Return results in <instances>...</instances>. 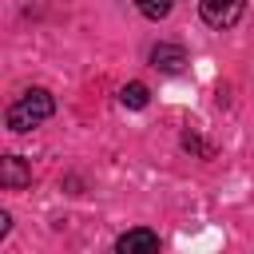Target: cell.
<instances>
[{
	"mask_svg": "<svg viewBox=\"0 0 254 254\" xmlns=\"http://www.w3.org/2000/svg\"><path fill=\"white\" fill-rule=\"evenodd\" d=\"M147 99H151V91H147V83H127L123 91H119V103L123 107H147Z\"/></svg>",
	"mask_w": 254,
	"mask_h": 254,
	"instance_id": "8992f818",
	"label": "cell"
},
{
	"mask_svg": "<svg viewBox=\"0 0 254 254\" xmlns=\"http://www.w3.org/2000/svg\"><path fill=\"white\" fill-rule=\"evenodd\" d=\"M52 111H56V99L44 91V87H32V91H24L12 107H8V127L12 131H32L36 123H44V119H52Z\"/></svg>",
	"mask_w": 254,
	"mask_h": 254,
	"instance_id": "6da1fadb",
	"label": "cell"
},
{
	"mask_svg": "<svg viewBox=\"0 0 254 254\" xmlns=\"http://www.w3.org/2000/svg\"><path fill=\"white\" fill-rule=\"evenodd\" d=\"M115 250H119V254H151V250H159V234L147 230V226L127 230V234L115 238Z\"/></svg>",
	"mask_w": 254,
	"mask_h": 254,
	"instance_id": "3957f363",
	"label": "cell"
},
{
	"mask_svg": "<svg viewBox=\"0 0 254 254\" xmlns=\"http://www.w3.org/2000/svg\"><path fill=\"white\" fill-rule=\"evenodd\" d=\"M28 183H32V167L20 155H4V163H0V187L4 190H20Z\"/></svg>",
	"mask_w": 254,
	"mask_h": 254,
	"instance_id": "277c9868",
	"label": "cell"
},
{
	"mask_svg": "<svg viewBox=\"0 0 254 254\" xmlns=\"http://www.w3.org/2000/svg\"><path fill=\"white\" fill-rule=\"evenodd\" d=\"M183 147H187V151H198L202 159H210V155H214V151H210V147H206L198 135H183Z\"/></svg>",
	"mask_w": 254,
	"mask_h": 254,
	"instance_id": "ba28073f",
	"label": "cell"
},
{
	"mask_svg": "<svg viewBox=\"0 0 254 254\" xmlns=\"http://www.w3.org/2000/svg\"><path fill=\"white\" fill-rule=\"evenodd\" d=\"M151 64L159 67V71H183V64H187V52L179 48V44H155L151 48Z\"/></svg>",
	"mask_w": 254,
	"mask_h": 254,
	"instance_id": "5b68a950",
	"label": "cell"
},
{
	"mask_svg": "<svg viewBox=\"0 0 254 254\" xmlns=\"http://www.w3.org/2000/svg\"><path fill=\"white\" fill-rule=\"evenodd\" d=\"M198 12H202V20L210 24V28H234L238 20H242V12H246V0H198Z\"/></svg>",
	"mask_w": 254,
	"mask_h": 254,
	"instance_id": "7a4b0ae2",
	"label": "cell"
},
{
	"mask_svg": "<svg viewBox=\"0 0 254 254\" xmlns=\"http://www.w3.org/2000/svg\"><path fill=\"white\" fill-rule=\"evenodd\" d=\"M135 8H139L147 20H163V16L175 8V0H135Z\"/></svg>",
	"mask_w": 254,
	"mask_h": 254,
	"instance_id": "52a82bcc",
	"label": "cell"
}]
</instances>
